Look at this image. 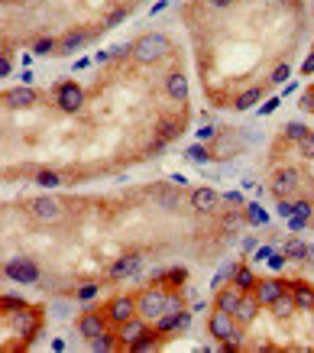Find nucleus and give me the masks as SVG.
Listing matches in <instances>:
<instances>
[{"label": "nucleus", "mask_w": 314, "mask_h": 353, "mask_svg": "<svg viewBox=\"0 0 314 353\" xmlns=\"http://www.w3.org/2000/svg\"><path fill=\"white\" fill-rule=\"evenodd\" d=\"M165 39L162 36H156V32H149V36H143L140 42H136V49H133V55H136V62H143V65H149V62H159L165 55Z\"/></svg>", "instance_id": "nucleus-1"}, {"label": "nucleus", "mask_w": 314, "mask_h": 353, "mask_svg": "<svg viewBox=\"0 0 314 353\" xmlns=\"http://www.w3.org/2000/svg\"><path fill=\"white\" fill-rule=\"evenodd\" d=\"M217 191L214 188H195V195H191V207H195L198 214H211L214 207H217Z\"/></svg>", "instance_id": "nucleus-7"}, {"label": "nucleus", "mask_w": 314, "mask_h": 353, "mask_svg": "<svg viewBox=\"0 0 314 353\" xmlns=\"http://www.w3.org/2000/svg\"><path fill=\"white\" fill-rule=\"evenodd\" d=\"M211 334H214L217 340H224V344H227V340L236 334L233 314H230V311H220V308H217V311H214V318H211Z\"/></svg>", "instance_id": "nucleus-5"}, {"label": "nucleus", "mask_w": 314, "mask_h": 353, "mask_svg": "<svg viewBox=\"0 0 314 353\" xmlns=\"http://www.w3.org/2000/svg\"><path fill=\"white\" fill-rule=\"evenodd\" d=\"M91 347H94L97 353H107V350H114V347H117V340H114V334H107V330H104L101 337L91 340Z\"/></svg>", "instance_id": "nucleus-23"}, {"label": "nucleus", "mask_w": 314, "mask_h": 353, "mask_svg": "<svg viewBox=\"0 0 314 353\" xmlns=\"http://www.w3.org/2000/svg\"><path fill=\"white\" fill-rule=\"evenodd\" d=\"M259 97H262V91H259V88H250V91H243V94L236 97V110H250L253 104L259 101Z\"/></svg>", "instance_id": "nucleus-21"}, {"label": "nucleus", "mask_w": 314, "mask_h": 353, "mask_svg": "<svg viewBox=\"0 0 314 353\" xmlns=\"http://www.w3.org/2000/svg\"><path fill=\"white\" fill-rule=\"evenodd\" d=\"M288 75H291L288 65H279V68H275V75H272V81H275V85H285V81H288Z\"/></svg>", "instance_id": "nucleus-36"}, {"label": "nucleus", "mask_w": 314, "mask_h": 353, "mask_svg": "<svg viewBox=\"0 0 314 353\" xmlns=\"http://www.w3.org/2000/svg\"><path fill=\"white\" fill-rule=\"evenodd\" d=\"M227 201H230V204H243V198H240V191H230Z\"/></svg>", "instance_id": "nucleus-44"}, {"label": "nucleus", "mask_w": 314, "mask_h": 353, "mask_svg": "<svg viewBox=\"0 0 314 353\" xmlns=\"http://www.w3.org/2000/svg\"><path fill=\"white\" fill-rule=\"evenodd\" d=\"M32 214L39 220H55L62 214V207H58V201H52V198H36V201H32Z\"/></svg>", "instance_id": "nucleus-10"}, {"label": "nucleus", "mask_w": 314, "mask_h": 353, "mask_svg": "<svg viewBox=\"0 0 314 353\" xmlns=\"http://www.w3.org/2000/svg\"><path fill=\"white\" fill-rule=\"evenodd\" d=\"M52 49H58V42H52V39H39L36 46H32V52H36V55H49Z\"/></svg>", "instance_id": "nucleus-32"}, {"label": "nucleus", "mask_w": 314, "mask_h": 353, "mask_svg": "<svg viewBox=\"0 0 314 353\" xmlns=\"http://www.w3.org/2000/svg\"><path fill=\"white\" fill-rule=\"evenodd\" d=\"M272 256H275V253H272V246H259V250H256V259H259V263H269Z\"/></svg>", "instance_id": "nucleus-40"}, {"label": "nucleus", "mask_w": 314, "mask_h": 353, "mask_svg": "<svg viewBox=\"0 0 314 353\" xmlns=\"http://www.w3.org/2000/svg\"><path fill=\"white\" fill-rule=\"evenodd\" d=\"M285 256H288V259H305V256H308V246L301 243V240H288V246H285Z\"/></svg>", "instance_id": "nucleus-25"}, {"label": "nucleus", "mask_w": 314, "mask_h": 353, "mask_svg": "<svg viewBox=\"0 0 314 353\" xmlns=\"http://www.w3.org/2000/svg\"><path fill=\"white\" fill-rule=\"evenodd\" d=\"M279 214H282V217H291V214H295V201L282 198V201H279Z\"/></svg>", "instance_id": "nucleus-38"}, {"label": "nucleus", "mask_w": 314, "mask_h": 353, "mask_svg": "<svg viewBox=\"0 0 314 353\" xmlns=\"http://www.w3.org/2000/svg\"><path fill=\"white\" fill-rule=\"evenodd\" d=\"M233 318H240V324H250L253 318H256V301H243V305L236 308Z\"/></svg>", "instance_id": "nucleus-24"}, {"label": "nucleus", "mask_w": 314, "mask_h": 353, "mask_svg": "<svg viewBox=\"0 0 314 353\" xmlns=\"http://www.w3.org/2000/svg\"><path fill=\"white\" fill-rule=\"evenodd\" d=\"M298 146H301V156L314 159V133H308L305 140H298Z\"/></svg>", "instance_id": "nucleus-33"}, {"label": "nucleus", "mask_w": 314, "mask_h": 353, "mask_svg": "<svg viewBox=\"0 0 314 353\" xmlns=\"http://www.w3.org/2000/svg\"><path fill=\"white\" fill-rule=\"evenodd\" d=\"M295 308H298V305H295V295H288V292H285V295H279V298L272 301V311L279 314V318H288Z\"/></svg>", "instance_id": "nucleus-18"}, {"label": "nucleus", "mask_w": 314, "mask_h": 353, "mask_svg": "<svg viewBox=\"0 0 314 353\" xmlns=\"http://www.w3.org/2000/svg\"><path fill=\"white\" fill-rule=\"evenodd\" d=\"M188 156L195 159V162H207V159H211V156H207V149L201 146V143H195V146H188Z\"/></svg>", "instance_id": "nucleus-30"}, {"label": "nucleus", "mask_w": 314, "mask_h": 353, "mask_svg": "<svg viewBox=\"0 0 314 353\" xmlns=\"http://www.w3.org/2000/svg\"><path fill=\"white\" fill-rule=\"evenodd\" d=\"M136 305H140L143 318H162V311H165V292L162 289H146Z\"/></svg>", "instance_id": "nucleus-3"}, {"label": "nucleus", "mask_w": 314, "mask_h": 353, "mask_svg": "<svg viewBox=\"0 0 314 353\" xmlns=\"http://www.w3.org/2000/svg\"><path fill=\"white\" fill-rule=\"evenodd\" d=\"M3 101H7L10 107H29V104H36V91H32V88H13V91L3 94Z\"/></svg>", "instance_id": "nucleus-11"}, {"label": "nucleus", "mask_w": 314, "mask_h": 353, "mask_svg": "<svg viewBox=\"0 0 314 353\" xmlns=\"http://www.w3.org/2000/svg\"><path fill=\"white\" fill-rule=\"evenodd\" d=\"M58 104H62V110L75 114V110L85 104V91H81L75 81H65V85H58Z\"/></svg>", "instance_id": "nucleus-4"}, {"label": "nucleus", "mask_w": 314, "mask_h": 353, "mask_svg": "<svg viewBox=\"0 0 314 353\" xmlns=\"http://www.w3.org/2000/svg\"><path fill=\"white\" fill-rule=\"evenodd\" d=\"M143 266V256L140 253H130V256L117 259V263H110V279H126V275H136Z\"/></svg>", "instance_id": "nucleus-6"}, {"label": "nucleus", "mask_w": 314, "mask_h": 353, "mask_svg": "<svg viewBox=\"0 0 314 353\" xmlns=\"http://www.w3.org/2000/svg\"><path fill=\"white\" fill-rule=\"evenodd\" d=\"M246 217L253 220V224H269V217H266V211H262L259 204H250L246 207Z\"/></svg>", "instance_id": "nucleus-28"}, {"label": "nucleus", "mask_w": 314, "mask_h": 353, "mask_svg": "<svg viewBox=\"0 0 314 353\" xmlns=\"http://www.w3.org/2000/svg\"><path fill=\"white\" fill-rule=\"evenodd\" d=\"M91 39V36H87V32H81V29H75V32H68V36H65V39H58V52H75V49H81L85 46V42Z\"/></svg>", "instance_id": "nucleus-16"}, {"label": "nucleus", "mask_w": 314, "mask_h": 353, "mask_svg": "<svg viewBox=\"0 0 314 353\" xmlns=\"http://www.w3.org/2000/svg\"><path fill=\"white\" fill-rule=\"evenodd\" d=\"M94 295H97V285H94V282H85V285H78V298H81V301H91Z\"/></svg>", "instance_id": "nucleus-31"}, {"label": "nucleus", "mask_w": 314, "mask_h": 353, "mask_svg": "<svg viewBox=\"0 0 314 353\" xmlns=\"http://www.w3.org/2000/svg\"><path fill=\"white\" fill-rule=\"evenodd\" d=\"M243 305V295H240V289H227V292H220L217 295V308L220 311H230V314H236V308Z\"/></svg>", "instance_id": "nucleus-13"}, {"label": "nucleus", "mask_w": 314, "mask_h": 353, "mask_svg": "<svg viewBox=\"0 0 314 353\" xmlns=\"http://www.w3.org/2000/svg\"><path fill=\"white\" fill-rule=\"evenodd\" d=\"M305 71H308V75L314 71V55H308V62H305Z\"/></svg>", "instance_id": "nucleus-47"}, {"label": "nucleus", "mask_w": 314, "mask_h": 353, "mask_svg": "<svg viewBox=\"0 0 314 353\" xmlns=\"http://www.w3.org/2000/svg\"><path fill=\"white\" fill-rule=\"evenodd\" d=\"M165 91H169V97H175V101H185L188 97V78L185 75H169V81H165Z\"/></svg>", "instance_id": "nucleus-14"}, {"label": "nucleus", "mask_w": 314, "mask_h": 353, "mask_svg": "<svg viewBox=\"0 0 314 353\" xmlns=\"http://www.w3.org/2000/svg\"><path fill=\"white\" fill-rule=\"evenodd\" d=\"M3 272H7V279L23 282V285L39 282V266H36L32 259H10L7 266H3Z\"/></svg>", "instance_id": "nucleus-2"}, {"label": "nucleus", "mask_w": 314, "mask_h": 353, "mask_svg": "<svg viewBox=\"0 0 314 353\" xmlns=\"http://www.w3.org/2000/svg\"><path fill=\"white\" fill-rule=\"evenodd\" d=\"M291 295H295V305H298V308H305V311H311V308H314V292L308 289V285H298Z\"/></svg>", "instance_id": "nucleus-20"}, {"label": "nucleus", "mask_w": 314, "mask_h": 353, "mask_svg": "<svg viewBox=\"0 0 314 353\" xmlns=\"http://www.w3.org/2000/svg\"><path fill=\"white\" fill-rule=\"evenodd\" d=\"M136 308H140V305H136L133 298H117V301H114V308H110V318L123 324V321H130V318H133Z\"/></svg>", "instance_id": "nucleus-15"}, {"label": "nucleus", "mask_w": 314, "mask_h": 353, "mask_svg": "<svg viewBox=\"0 0 314 353\" xmlns=\"http://www.w3.org/2000/svg\"><path fill=\"white\" fill-rule=\"evenodd\" d=\"M78 330H81V337H85V340H94V337H101V334H104V321L97 318V314H85L81 324H78Z\"/></svg>", "instance_id": "nucleus-12"}, {"label": "nucleus", "mask_w": 314, "mask_h": 353, "mask_svg": "<svg viewBox=\"0 0 314 353\" xmlns=\"http://www.w3.org/2000/svg\"><path fill=\"white\" fill-rule=\"evenodd\" d=\"M152 347H156V337H152V334H143L136 344H130V350H133V353L140 350V353H143V350H152Z\"/></svg>", "instance_id": "nucleus-29"}, {"label": "nucleus", "mask_w": 314, "mask_h": 353, "mask_svg": "<svg viewBox=\"0 0 314 353\" xmlns=\"http://www.w3.org/2000/svg\"><path fill=\"white\" fill-rule=\"evenodd\" d=\"M311 211L314 207L308 201H295V214H298V217H311Z\"/></svg>", "instance_id": "nucleus-39"}, {"label": "nucleus", "mask_w": 314, "mask_h": 353, "mask_svg": "<svg viewBox=\"0 0 314 353\" xmlns=\"http://www.w3.org/2000/svg\"><path fill=\"white\" fill-rule=\"evenodd\" d=\"M285 133H288V140H305L308 130L301 123H288V126H285Z\"/></svg>", "instance_id": "nucleus-34"}, {"label": "nucleus", "mask_w": 314, "mask_h": 353, "mask_svg": "<svg viewBox=\"0 0 314 353\" xmlns=\"http://www.w3.org/2000/svg\"><path fill=\"white\" fill-rule=\"evenodd\" d=\"M191 324V311H178V327H188Z\"/></svg>", "instance_id": "nucleus-42"}, {"label": "nucleus", "mask_w": 314, "mask_h": 353, "mask_svg": "<svg viewBox=\"0 0 314 353\" xmlns=\"http://www.w3.org/2000/svg\"><path fill=\"white\" fill-rule=\"evenodd\" d=\"M279 295H285V282H279V279H269V282H256V298H259L262 305H272Z\"/></svg>", "instance_id": "nucleus-9"}, {"label": "nucleus", "mask_w": 314, "mask_h": 353, "mask_svg": "<svg viewBox=\"0 0 314 353\" xmlns=\"http://www.w3.org/2000/svg\"><path fill=\"white\" fill-rule=\"evenodd\" d=\"M211 3H214V7H227L230 0H211Z\"/></svg>", "instance_id": "nucleus-48"}, {"label": "nucleus", "mask_w": 314, "mask_h": 353, "mask_svg": "<svg viewBox=\"0 0 314 353\" xmlns=\"http://www.w3.org/2000/svg\"><path fill=\"white\" fill-rule=\"evenodd\" d=\"M178 327V311H165L162 318H159V334L162 330H175Z\"/></svg>", "instance_id": "nucleus-26"}, {"label": "nucleus", "mask_w": 314, "mask_h": 353, "mask_svg": "<svg viewBox=\"0 0 314 353\" xmlns=\"http://www.w3.org/2000/svg\"><path fill=\"white\" fill-rule=\"evenodd\" d=\"M285 220H288V230H291V234L305 230V224H308V217H298V214H291V217H285Z\"/></svg>", "instance_id": "nucleus-35"}, {"label": "nucleus", "mask_w": 314, "mask_h": 353, "mask_svg": "<svg viewBox=\"0 0 314 353\" xmlns=\"http://www.w3.org/2000/svg\"><path fill=\"white\" fill-rule=\"evenodd\" d=\"M233 285H236L240 292H243V289H253V285H256V275H253L246 266H236V269H233Z\"/></svg>", "instance_id": "nucleus-19"}, {"label": "nucleus", "mask_w": 314, "mask_h": 353, "mask_svg": "<svg viewBox=\"0 0 314 353\" xmlns=\"http://www.w3.org/2000/svg\"><path fill=\"white\" fill-rule=\"evenodd\" d=\"M285 259H288V256H279V253H275V256L269 259V266H272V269H282V266H285Z\"/></svg>", "instance_id": "nucleus-41"}, {"label": "nucleus", "mask_w": 314, "mask_h": 353, "mask_svg": "<svg viewBox=\"0 0 314 353\" xmlns=\"http://www.w3.org/2000/svg\"><path fill=\"white\" fill-rule=\"evenodd\" d=\"M123 16H126L123 10H117V13H114V16H110V20H107V26H110V23H120V20H123Z\"/></svg>", "instance_id": "nucleus-46"}, {"label": "nucleus", "mask_w": 314, "mask_h": 353, "mask_svg": "<svg viewBox=\"0 0 314 353\" xmlns=\"http://www.w3.org/2000/svg\"><path fill=\"white\" fill-rule=\"evenodd\" d=\"M275 107H279V101H266V104H262V107H259V114H262V117H266V114H272Z\"/></svg>", "instance_id": "nucleus-43"}, {"label": "nucleus", "mask_w": 314, "mask_h": 353, "mask_svg": "<svg viewBox=\"0 0 314 353\" xmlns=\"http://www.w3.org/2000/svg\"><path fill=\"white\" fill-rule=\"evenodd\" d=\"M13 324L26 334V330H29V324H32V311H13Z\"/></svg>", "instance_id": "nucleus-27"}, {"label": "nucleus", "mask_w": 314, "mask_h": 353, "mask_svg": "<svg viewBox=\"0 0 314 353\" xmlns=\"http://www.w3.org/2000/svg\"><path fill=\"white\" fill-rule=\"evenodd\" d=\"M308 263H314V246H308Z\"/></svg>", "instance_id": "nucleus-49"}, {"label": "nucleus", "mask_w": 314, "mask_h": 353, "mask_svg": "<svg viewBox=\"0 0 314 353\" xmlns=\"http://www.w3.org/2000/svg\"><path fill=\"white\" fill-rule=\"evenodd\" d=\"M143 334H146V324H143V321H133V318H130V321H123V334H120V337L126 340V347L136 344Z\"/></svg>", "instance_id": "nucleus-17"}, {"label": "nucleus", "mask_w": 314, "mask_h": 353, "mask_svg": "<svg viewBox=\"0 0 314 353\" xmlns=\"http://www.w3.org/2000/svg\"><path fill=\"white\" fill-rule=\"evenodd\" d=\"M36 185H42V188H58V185H62V175H58V172H49V169H46V172L36 175Z\"/></svg>", "instance_id": "nucleus-22"}, {"label": "nucleus", "mask_w": 314, "mask_h": 353, "mask_svg": "<svg viewBox=\"0 0 314 353\" xmlns=\"http://www.w3.org/2000/svg\"><path fill=\"white\" fill-rule=\"evenodd\" d=\"M175 133H178V130H175V123H172V120H165V123H162V133H159V136H162V143H169Z\"/></svg>", "instance_id": "nucleus-37"}, {"label": "nucleus", "mask_w": 314, "mask_h": 353, "mask_svg": "<svg viewBox=\"0 0 314 353\" xmlns=\"http://www.w3.org/2000/svg\"><path fill=\"white\" fill-rule=\"evenodd\" d=\"M295 188H298V172H295V169H285V172L275 175V181H272V195L288 198Z\"/></svg>", "instance_id": "nucleus-8"}, {"label": "nucleus", "mask_w": 314, "mask_h": 353, "mask_svg": "<svg viewBox=\"0 0 314 353\" xmlns=\"http://www.w3.org/2000/svg\"><path fill=\"white\" fill-rule=\"evenodd\" d=\"M0 75H3V78L10 75V59H3V62H0Z\"/></svg>", "instance_id": "nucleus-45"}]
</instances>
